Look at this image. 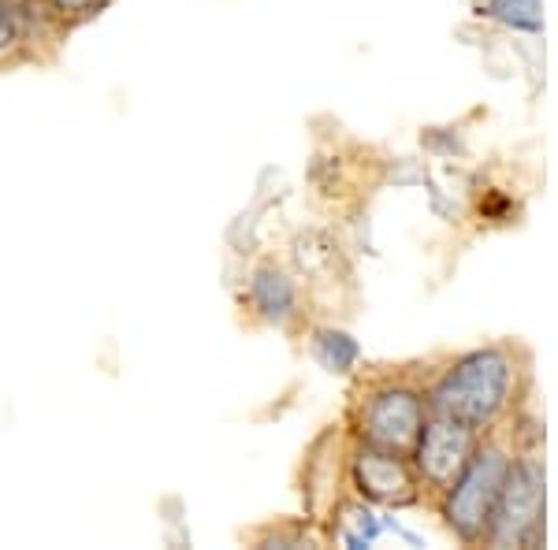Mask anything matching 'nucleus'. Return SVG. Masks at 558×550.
<instances>
[{"label":"nucleus","instance_id":"nucleus-1","mask_svg":"<svg viewBox=\"0 0 558 550\" xmlns=\"http://www.w3.org/2000/svg\"><path fill=\"white\" fill-rule=\"evenodd\" d=\"M518 391V357L507 346L473 350L458 357L425 394L432 417L458 420L465 428L488 431L502 420Z\"/></svg>","mask_w":558,"mask_h":550},{"label":"nucleus","instance_id":"nucleus-2","mask_svg":"<svg viewBox=\"0 0 558 550\" xmlns=\"http://www.w3.org/2000/svg\"><path fill=\"white\" fill-rule=\"evenodd\" d=\"M510 462H514V454H510L499 439H481L470 454V462L462 465V473L439 491L444 494L439 513H444L447 528H451L462 543H484L495 502H499V491H502V484H507Z\"/></svg>","mask_w":558,"mask_h":550},{"label":"nucleus","instance_id":"nucleus-3","mask_svg":"<svg viewBox=\"0 0 558 550\" xmlns=\"http://www.w3.org/2000/svg\"><path fill=\"white\" fill-rule=\"evenodd\" d=\"M428 420V402L417 387L399 380L373 383L362 399L354 402L350 424H354L357 443L380 447L391 454H410L417 447V436Z\"/></svg>","mask_w":558,"mask_h":550},{"label":"nucleus","instance_id":"nucleus-4","mask_svg":"<svg viewBox=\"0 0 558 550\" xmlns=\"http://www.w3.org/2000/svg\"><path fill=\"white\" fill-rule=\"evenodd\" d=\"M539 539H544V465L533 454H521L510 462L484 543L539 547Z\"/></svg>","mask_w":558,"mask_h":550},{"label":"nucleus","instance_id":"nucleus-5","mask_svg":"<svg viewBox=\"0 0 558 550\" xmlns=\"http://www.w3.org/2000/svg\"><path fill=\"white\" fill-rule=\"evenodd\" d=\"M350 484L373 506H413L421 499V476L413 468L410 454H391L380 447L357 443L354 457H350Z\"/></svg>","mask_w":558,"mask_h":550},{"label":"nucleus","instance_id":"nucleus-6","mask_svg":"<svg viewBox=\"0 0 558 550\" xmlns=\"http://www.w3.org/2000/svg\"><path fill=\"white\" fill-rule=\"evenodd\" d=\"M476 443H481V431L476 428H465V424H458V420L432 417L428 413L425 428H421V436H417V447L410 450L421 484L432 487V491H444V487L462 473V465L470 462Z\"/></svg>","mask_w":558,"mask_h":550},{"label":"nucleus","instance_id":"nucleus-7","mask_svg":"<svg viewBox=\"0 0 558 550\" xmlns=\"http://www.w3.org/2000/svg\"><path fill=\"white\" fill-rule=\"evenodd\" d=\"M45 30L64 34L41 0H0V68L31 57Z\"/></svg>","mask_w":558,"mask_h":550},{"label":"nucleus","instance_id":"nucleus-8","mask_svg":"<svg viewBox=\"0 0 558 550\" xmlns=\"http://www.w3.org/2000/svg\"><path fill=\"white\" fill-rule=\"evenodd\" d=\"M246 305L257 320L272 328H291L299 320V286L276 265H260L246 283Z\"/></svg>","mask_w":558,"mask_h":550},{"label":"nucleus","instance_id":"nucleus-9","mask_svg":"<svg viewBox=\"0 0 558 550\" xmlns=\"http://www.w3.org/2000/svg\"><path fill=\"white\" fill-rule=\"evenodd\" d=\"M310 354L324 372L350 376L362 365V342L343 328H317L310 339Z\"/></svg>","mask_w":558,"mask_h":550},{"label":"nucleus","instance_id":"nucleus-10","mask_svg":"<svg viewBox=\"0 0 558 550\" xmlns=\"http://www.w3.org/2000/svg\"><path fill=\"white\" fill-rule=\"evenodd\" d=\"M391 528L387 521L380 517V513L373 510V502H350V506L339 510V528H336V539L354 550L362 547H373L376 539L384 536V531Z\"/></svg>","mask_w":558,"mask_h":550},{"label":"nucleus","instance_id":"nucleus-11","mask_svg":"<svg viewBox=\"0 0 558 550\" xmlns=\"http://www.w3.org/2000/svg\"><path fill=\"white\" fill-rule=\"evenodd\" d=\"M481 15L518 34H544V0H481Z\"/></svg>","mask_w":558,"mask_h":550},{"label":"nucleus","instance_id":"nucleus-12","mask_svg":"<svg viewBox=\"0 0 558 550\" xmlns=\"http://www.w3.org/2000/svg\"><path fill=\"white\" fill-rule=\"evenodd\" d=\"M41 4L60 30H71V26H83L89 20H97L112 0H41Z\"/></svg>","mask_w":558,"mask_h":550}]
</instances>
